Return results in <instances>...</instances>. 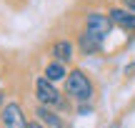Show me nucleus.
I'll list each match as a JSON object with an SVG mask.
<instances>
[{"mask_svg": "<svg viewBox=\"0 0 135 128\" xmlns=\"http://www.w3.org/2000/svg\"><path fill=\"white\" fill-rule=\"evenodd\" d=\"M65 90H68V95H73L75 100H88L93 95V83L88 80V75L83 73V70H73V73H68Z\"/></svg>", "mask_w": 135, "mask_h": 128, "instance_id": "1", "label": "nucleus"}, {"mask_svg": "<svg viewBox=\"0 0 135 128\" xmlns=\"http://www.w3.org/2000/svg\"><path fill=\"white\" fill-rule=\"evenodd\" d=\"M88 30H90V33H95L98 38L105 40L108 35H110V30H113V20H110V15L90 13V15H88Z\"/></svg>", "mask_w": 135, "mask_h": 128, "instance_id": "2", "label": "nucleus"}, {"mask_svg": "<svg viewBox=\"0 0 135 128\" xmlns=\"http://www.w3.org/2000/svg\"><path fill=\"white\" fill-rule=\"evenodd\" d=\"M35 90H38V100H40L43 106H58V103H60V93L55 90L53 80H48V78H38Z\"/></svg>", "mask_w": 135, "mask_h": 128, "instance_id": "3", "label": "nucleus"}, {"mask_svg": "<svg viewBox=\"0 0 135 128\" xmlns=\"http://www.w3.org/2000/svg\"><path fill=\"white\" fill-rule=\"evenodd\" d=\"M3 126L5 128H28V121H25L23 108L18 103H8L3 108Z\"/></svg>", "mask_w": 135, "mask_h": 128, "instance_id": "4", "label": "nucleus"}, {"mask_svg": "<svg viewBox=\"0 0 135 128\" xmlns=\"http://www.w3.org/2000/svg\"><path fill=\"white\" fill-rule=\"evenodd\" d=\"M108 15H110L113 25H118V28H123V30H135V13H130V10L113 8Z\"/></svg>", "mask_w": 135, "mask_h": 128, "instance_id": "5", "label": "nucleus"}, {"mask_svg": "<svg viewBox=\"0 0 135 128\" xmlns=\"http://www.w3.org/2000/svg\"><path fill=\"white\" fill-rule=\"evenodd\" d=\"M78 43H80V50L88 53V55H90V53H100V48H103V38H98V35L90 33V30H85Z\"/></svg>", "mask_w": 135, "mask_h": 128, "instance_id": "6", "label": "nucleus"}, {"mask_svg": "<svg viewBox=\"0 0 135 128\" xmlns=\"http://www.w3.org/2000/svg\"><path fill=\"white\" fill-rule=\"evenodd\" d=\"M53 55L58 63H68V60L73 58V45L68 43V40H58V43L53 45Z\"/></svg>", "mask_w": 135, "mask_h": 128, "instance_id": "7", "label": "nucleus"}, {"mask_svg": "<svg viewBox=\"0 0 135 128\" xmlns=\"http://www.w3.org/2000/svg\"><path fill=\"white\" fill-rule=\"evenodd\" d=\"M38 118L43 121L48 128H63V121H60L58 116H55L53 111L48 108V106H40V108H38Z\"/></svg>", "mask_w": 135, "mask_h": 128, "instance_id": "8", "label": "nucleus"}, {"mask_svg": "<svg viewBox=\"0 0 135 128\" xmlns=\"http://www.w3.org/2000/svg\"><path fill=\"white\" fill-rule=\"evenodd\" d=\"M65 68H63V63H58V60H55V63H50L48 68H45V78L48 80H53V83H58V80H63L65 78Z\"/></svg>", "mask_w": 135, "mask_h": 128, "instance_id": "9", "label": "nucleus"}, {"mask_svg": "<svg viewBox=\"0 0 135 128\" xmlns=\"http://www.w3.org/2000/svg\"><path fill=\"white\" fill-rule=\"evenodd\" d=\"M123 8L130 10V13H135V0H123Z\"/></svg>", "mask_w": 135, "mask_h": 128, "instance_id": "10", "label": "nucleus"}, {"mask_svg": "<svg viewBox=\"0 0 135 128\" xmlns=\"http://www.w3.org/2000/svg\"><path fill=\"white\" fill-rule=\"evenodd\" d=\"M28 128H45L43 123H28Z\"/></svg>", "mask_w": 135, "mask_h": 128, "instance_id": "11", "label": "nucleus"}, {"mask_svg": "<svg viewBox=\"0 0 135 128\" xmlns=\"http://www.w3.org/2000/svg\"><path fill=\"white\" fill-rule=\"evenodd\" d=\"M0 103H3V93H0Z\"/></svg>", "mask_w": 135, "mask_h": 128, "instance_id": "12", "label": "nucleus"}]
</instances>
